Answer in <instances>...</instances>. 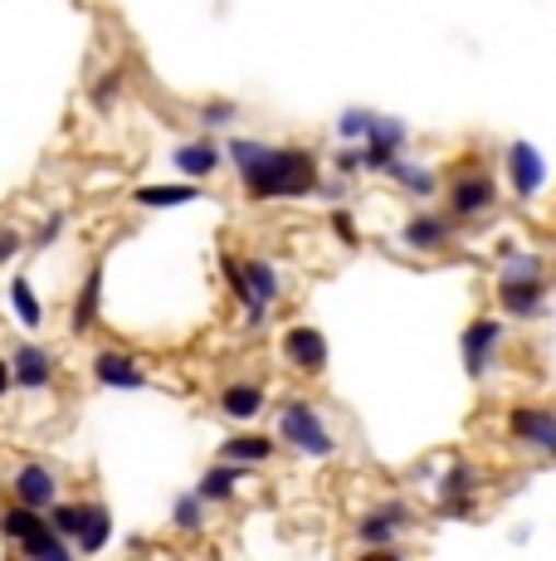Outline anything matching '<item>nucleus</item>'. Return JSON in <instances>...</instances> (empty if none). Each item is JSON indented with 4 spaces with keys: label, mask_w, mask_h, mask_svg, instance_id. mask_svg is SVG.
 Masks as SVG:
<instances>
[{
    "label": "nucleus",
    "mask_w": 556,
    "mask_h": 561,
    "mask_svg": "<svg viewBox=\"0 0 556 561\" xmlns=\"http://www.w3.org/2000/svg\"><path fill=\"white\" fill-rule=\"evenodd\" d=\"M230 157L240 167V181L254 201H274V196H303L317 191V167L308 152L293 147H264V142H230Z\"/></svg>",
    "instance_id": "1"
},
{
    "label": "nucleus",
    "mask_w": 556,
    "mask_h": 561,
    "mask_svg": "<svg viewBox=\"0 0 556 561\" xmlns=\"http://www.w3.org/2000/svg\"><path fill=\"white\" fill-rule=\"evenodd\" d=\"M278 435H283L298 455H313V459L333 455V435H327V425L317 420V410L308 401H288L283 405V415H278Z\"/></svg>",
    "instance_id": "2"
},
{
    "label": "nucleus",
    "mask_w": 556,
    "mask_h": 561,
    "mask_svg": "<svg viewBox=\"0 0 556 561\" xmlns=\"http://www.w3.org/2000/svg\"><path fill=\"white\" fill-rule=\"evenodd\" d=\"M508 430L522 439V445L542 449V455H556V415L542 405H518L508 415Z\"/></svg>",
    "instance_id": "3"
},
{
    "label": "nucleus",
    "mask_w": 556,
    "mask_h": 561,
    "mask_svg": "<svg viewBox=\"0 0 556 561\" xmlns=\"http://www.w3.org/2000/svg\"><path fill=\"white\" fill-rule=\"evenodd\" d=\"M508 181H512V191H518L522 201L542 191V181H547V161H542V152L532 142H512L508 147Z\"/></svg>",
    "instance_id": "4"
},
{
    "label": "nucleus",
    "mask_w": 556,
    "mask_h": 561,
    "mask_svg": "<svg viewBox=\"0 0 556 561\" xmlns=\"http://www.w3.org/2000/svg\"><path fill=\"white\" fill-rule=\"evenodd\" d=\"M542 298H547V284H542V274L537 278H508V274H502V284H498L502 312H512V318H532V312L542 308Z\"/></svg>",
    "instance_id": "5"
},
{
    "label": "nucleus",
    "mask_w": 556,
    "mask_h": 561,
    "mask_svg": "<svg viewBox=\"0 0 556 561\" xmlns=\"http://www.w3.org/2000/svg\"><path fill=\"white\" fill-rule=\"evenodd\" d=\"M502 342V328H498V318H478L474 328L464 332V366H468V376H484L488 371V362H494V347Z\"/></svg>",
    "instance_id": "6"
},
{
    "label": "nucleus",
    "mask_w": 556,
    "mask_h": 561,
    "mask_svg": "<svg viewBox=\"0 0 556 561\" xmlns=\"http://www.w3.org/2000/svg\"><path fill=\"white\" fill-rule=\"evenodd\" d=\"M283 357L293 366H303V371H323L327 366V337L317 328H288Z\"/></svg>",
    "instance_id": "7"
},
{
    "label": "nucleus",
    "mask_w": 556,
    "mask_h": 561,
    "mask_svg": "<svg viewBox=\"0 0 556 561\" xmlns=\"http://www.w3.org/2000/svg\"><path fill=\"white\" fill-rule=\"evenodd\" d=\"M15 499L30 503V508H55V499H59L55 473L39 469V463H25V469L15 473Z\"/></svg>",
    "instance_id": "8"
},
{
    "label": "nucleus",
    "mask_w": 556,
    "mask_h": 561,
    "mask_svg": "<svg viewBox=\"0 0 556 561\" xmlns=\"http://www.w3.org/2000/svg\"><path fill=\"white\" fill-rule=\"evenodd\" d=\"M93 376H99L103 386H117V391H142L147 386V371H137V362L123 357V352H99Z\"/></svg>",
    "instance_id": "9"
},
{
    "label": "nucleus",
    "mask_w": 556,
    "mask_h": 561,
    "mask_svg": "<svg viewBox=\"0 0 556 561\" xmlns=\"http://www.w3.org/2000/svg\"><path fill=\"white\" fill-rule=\"evenodd\" d=\"M449 205H454V215H484L488 205H494V181L488 176H464L454 181V191H449Z\"/></svg>",
    "instance_id": "10"
},
{
    "label": "nucleus",
    "mask_w": 556,
    "mask_h": 561,
    "mask_svg": "<svg viewBox=\"0 0 556 561\" xmlns=\"http://www.w3.org/2000/svg\"><path fill=\"white\" fill-rule=\"evenodd\" d=\"M10 366H15V381H20V386H30V391H39V386L55 381V362H49V352L30 347V342L15 352V362H10Z\"/></svg>",
    "instance_id": "11"
},
{
    "label": "nucleus",
    "mask_w": 556,
    "mask_h": 561,
    "mask_svg": "<svg viewBox=\"0 0 556 561\" xmlns=\"http://www.w3.org/2000/svg\"><path fill=\"white\" fill-rule=\"evenodd\" d=\"M20 552L39 557V561H69V542H63V533H59L55 523H45L39 533H30L25 542H20Z\"/></svg>",
    "instance_id": "12"
},
{
    "label": "nucleus",
    "mask_w": 556,
    "mask_h": 561,
    "mask_svg": "<svg viewBox=\"0 0 556 561\" xmlns=\"http://www.w3.org/2000/svg\"><path fill=\"white\" fill-rule=\"evenodd\" d=\"M108 533H113V517H108V508H99V503H89V513H83V527H79V552H103V542H108Z\"/></svg>",
    "instance_id": "13"
},
{
    "label": "nucleus",
    "mask_w": 556,
    "mask_h": 561,
    "mask_svg": "<svg viewBox=\"0 0 556 561\" xmlns=\"http://www.w3.org/2000/svg\"><path fill=\"white\" fill-rule=\"evenodd\" d=\"M176 161L186 176H210V171L220 167V147L216 142H186V147H176Z\"/></svg>",
    "instance_id": "14"
},
{
    "label": "nucleus",
    "mask_w": 556,
    "mask_h": 561,
    "mask_svg": "<svg viewBox=\"0 0 556 561\" xmlns=\"http://www.w3.org/2000/svg\"><path fill=\"white\" fill-rule=\"evenodd\" d=\"M444 240H449V225L435 220V215H415V220L405 225V244H410V250H440Z\"/></svg>",
    "instance_id": "15"
},
{
    "label": "nucleus",
    "mask_w": 556,
    "mask_h": 561,
    "mask_svg": "<svg viewBox=\"0 0 556 561\" xmlns=\"http://www.w3.org/2000/svg\"><path fill=\"white\" fill-rule=\"evenodd\" d=\"M259 405H264L259 386H224V396H220V410H224V415H234V420L259 415Z\"/></svg>",
    "instance_id": "16"
},
{
    "label": "nucleus",
    "mask_w": 556,
    "mask_h": 561,
    "mask_svg": "<svg viewBox=\"0 0 556 561\" xmlns=\"http://www.w3.org/2000/svg\"><path fill=\"white\" fill-rule=\"evenodd\" d=\"M274 455V445L264 435H240V439H224V459L234 463H264Z\"/></svg>",
    "instance_id": "17"
},
{
    "label": "nucleus",
    "mask_w": 556,
    "mask_h": 561,
    "mask_svg": "<svg viewBox=\"0 0 556 561\" xmlns=\"http://www.w3.org/2000/svg\"><path fill=\"white\" fill-rule=\"evenodd\" d=\"M99 288H103V274L93 268L89 284L79 294V308H73V332H93V318H99Z\"/></svg>",
    "instance_id": "18"
},
{
    "label": "nucleus",
    "mask_w": 556,
    "mask_h": 561,
    "mask_svg": "<svg viewBox=\"0 0 556 561\" xmlns=\"http://www.w3.org/2000/svg\"><path fill=\"white\" fill-rule=\"evenodd\" d=\"M39 508H30V503H20V508H10L5 517H0V533L10 537V542H25L30 533H39Z\"/></svg>",
    "instance_id": "19"
},
{
    "label": "nucleus",
    "mask_w": 556,
    "mask_h": 561,
    "mask_svg": "<svg viewBox=\"0 0 556 561\" xmlns=\"http://www.w3.org/2000/svg\"><path fill=\"white\" fill-rule=\"evenodd\" d=\"M234 483H240V469H234V459H224L220 469H210L206 479H200V499H210V503L230 499V493H234Z\"/></svg>",
    "instance_id": "20"
},
{
    "label": "nucleus",
    "mask_w": 556,
    "mask_h": 561,
    "mask_svg": "<svg viewBox=\"0 0 556 561\" xmlns=\"http://www.w3.org/2000/svg\"><path fill=\"white\" fill-rule=\"evenodd\" d=\"M10 308H15V318L25 322V328H39V318H45L35 288H30V278H15V284H10Z\"/></svg>",
    "instance_id": "21"
},
{
    "label": "nucleus",
    "mask_w": 556,
    "mask_h": 561,
    "mask_svg": "<svg viewBox=\"0 0 556 561\" xmlns=\"http://www.w3.org/2000/svg\"><path fill=\"white\" fill-rule=\"evenodd\" d=\"M386 176H395V181H401L405 191H420V196H430V191L440 186V181H435V171H425V167H410V161H401V157L391 161V171H386Z\"/></svg>",
    "instance_id": "22"
},
{
    "label": "nucleus",
    "mask_w": 556,
    "mask_h": 561,
    "mask_svg": "<svg viewBox=\"0 0 556 561\" xmlns=\"http://www.w3.org/2000/svg\"><path fill=\"white\" fill-rule=\"evenodd\" d=\"M371 127H377V113H371V107H351V113H341V117H337L341 142H357V137H371Z\"/></svg>",
    "instance_id": "23"
},
{
    "label": "nucleus",
    "mask_w": 556,
    "mask_h": 561,
    "mask_svg": "<svg viewBox=\"0 0 556 561\" xmlns=\"http://www.w3.org/2000/svg\"><path fill=\"white\" fill-rule=\"evenodd\" d=\"M391 517H395V508L377 513V517H367V523L357 527L361 542H367V547H391V537H395V523H391Z\"/></svg>",
    "instance_id": "24"
},
{
    "label": "nucleus",
    "mask_w": 556,
    "mask_h": 561,
    "mask_svg": "<svg viewBox=\"0 0 556 561\" xmlns=\"http://www.w3.org/2000/svg\"><path fill=\"white\" fill-rule=\"evenodd\" d=\"M137 201L142 205H186V201H196V186H142Z\"/></svg>",
    "instance_id": "25"
},
{
    "label": "nucleus",
    "mask_w": 556,
    "mask_h": 561,
    "mask_svg": "<svg viewBox=\"0 0 556 561\" xmlns=\"http://www.w3.org/2000/svg\"><path fill=\"white\" fill-rule=\"evenodd\" d=\"M371 147H391V152H401L405 147V123H395V117H377V127H371Z\"/></svg>",
    "instance_id": "26"
},
{
    "label": "nucleus",
    "mask_w": 556,
    "mask_h": 561,
    "mask_svg": "<svg viewBox=\"0 0 556 561\" xmlns=\"http://www.w3.org/2000/svg\"><path fill=\"white\" fill-rule=\"evenodd\" d=\"M83 513H89V503H63V508H55V513H49V523H55L63 537H79V527H83Z\"/></svg>",
    "instance_id": "27"
},
{
    "label": "nucleus",
    "mask_w": 556,
    "mask_h": 561,
    "mask_svg": "<svg viewBox=\"0 0 556 561\" xmlns=\"http://www.w3.org/2000/svg\"><path fill=\"white\" fill-rule=\"evenodd\" d=\"M176 527L181 533H196L200 527V503L196 499H176Z\"/></svg>",
    "instance_id": "28"
},
{
    "label": "nucleus",
    "mask_w": 556,
    "mask_h": 561,
    "mask_svg": "<svg viewBox=\"0 0 556 561\" xmlns=\"http://www.w3.org/2000/svg\"><path fill=\"white\" fill-rule=\"evenodd\" d=\"M542 274V264L532 254H518V259H508V278H537Z\"/></svg>",
    "instance_id": "29"
},
{
    "label": "nucleus",
    "mask_w": 556,
    "mask_h": 561,
    "mask_svg": "<svg viewBox=\"0 0 556 561\" xmlns=\"http://www.w3.org/2000/svg\"><path fill=\"white\" fill-rule=\"evenodd\" d=\"M230 117H234V107H230V103H210V107H206V123H210V127L230 123Z\"/></svg>",
    "instance_id": "30"
},
{
    "label": "nucleus",
    "mask_w": 556,
    "mask_h": 561,
    "mask_svg": "<svg viewBox=\"0 0 556 561\" xmlns=\"http://www.w3.org/2000/svg\"><path fill=\"white\" fill-rule=\"evenodd\" d=\"M333 225H337V234H341V240H351V244H357V225H351V215H333Z\"/></svg>",
    "instance_id": "31"
},
{
    "label": "nucleus",
    "mask_w": 556,
    "mask_h": 561,
    "mask_svg": "<svg viewBox=\"0 0 556 561\" xmlns=\"http://www.w3.org/2000/svg\"><path fill=\"white\" fill-rule=\"evenodd\" d=\"M93 99H99V103H113V99H117V79H103V83H99V93H93Z\"/></svg>",
    "instance_id": "32"
},
{
    "label": "nucleus",
    "mask_w": 556,
    "mask_h": 561,
    "mask_svg": "<svg viewBox=\"0 0 556 561\" xmlns=\"http://www.w3.org/2000/svg\"><path fill=\"white\" fill-rule=\"evenodd\" d=\"M10 376H15V366H5V362H0V396H5V386H10Z\"/></svg>",
    "instance_id": "33"
}]
</instances>
